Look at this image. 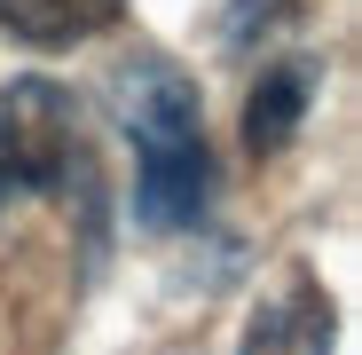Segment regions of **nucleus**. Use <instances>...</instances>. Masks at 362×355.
<instances>
[{"mask_svg":"<svg viewBox=\"0 0 362 355\" xmlns=\"http://www.w3.org/2000/svg\"><path fill=\"white\" fill-rule=\"evenodd\" d=\"M127 16V0H0V32L24 47H79Z\"/></svg>","mask_w":362,"mask_h":355,"instance_id":"5","label":"nucleus"},{"mask_svg":"<svg viewBox=\"0 0 362 355\" xmlns=\"http://www.w3.org/2000/svg\"><path fill=\"white\" fill-rule=\"evenodd\" d=\"M110 95H118V127L134 142V221L150 237L197 229L213 205V150H205L197 79L181 64H165V55H134Z\"/></svg>","mask_w":362,"mask_h":355,"instance_id":"1","label":"nucleus"},{"mask_svg":"<svg viewBox=\"0 0 362 355\" xmlns=\"http://www.w3.org/2000/svg\"><path fill=\"white\" fill-rule=\"evenodd\" d=\"M315 87H323L315 55H276V64H260V87L245 95V150L252 158H276L299 127H308Z\"/></svg>","mask_w":362,"mask_h":355,"instance_id":"4","label":"nucleus"},{"mask_svg":"<svg viewBox=\"0 0 362 355\" xmlns=\"http://www.w3.org/2000/svg\"><path fill=\"white\" fill-rule=\"evenodd\" d=\"M71 166H79L71 87H55V79H40V72L8 79V95H0V205L71 190Z\"/></svg>","mask_w":362,"mask_h":355,"instance_id":"2","label":"nucleus"},{"mask_svg":"<svg viewBox=\"0 0 362 355\" xmlns=\"http://www.w3.org/2000/svg\"><path fill=\"white\" fill-rule=\"evenodd\" d=\"M339 339V316H331V292L308 276V269H291L276 300H260V316L245 324V347L236 355H331Z\"/></svg>","mask_w":362,"mask_h":355,"instance_id":"3","label":"nucleus"}]
</instances>
